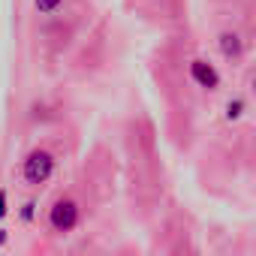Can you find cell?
I'll return each instance as SVG.
<instances>
[{
	"label": "cell",
	"instance_id": "8992f818",
	"mask_svg": "<svg viewBox=\"0 0 256 256\" xmlns=\"http://www.w3.org/2000/svg\"><path fill=\"white\" fill-rule=\"evenodd\" d=\"M34 4H36V10H40V12H46V16H48V12H54V10L64 4V0H34Z\"/></svg>",
	"mask_w": 256,
	"mask_h": 256
},
{
	"label": "cell",
	"instance_id": "5b68a950",
	"mask_svg": "<svg viewBox=\"0 0 256 256\" xmlns=\"http://www.w3.org/2000/svg\"><path fill=\"white\" fill-rule=\"evenodd\" d=\"M241 114H244V100H229L226 102V118L229 120H238Z\"/></svg>",
	"mask_w": 256,
	"mask_h": 256
},
{
	"label": "cell",
	"instance_id": "52a82bcc",
	"mask_svg": "<svg viewBox=\"0 0 256 256\" xmlns=\"http://www.w3.org/2000/svg\"><path fill=\"white\" fill-rule=\"evenodd\" d=\"M34 208H36V202H28V205L22 208V220H24V223H30V220H34Z\"/></svg>",
	"mask_w": 256,
	"mask_h": 256
},
{
	"label": "cell",
	"instance_id": "3957f363",
	"mask_svg": "<svg viewBox=\"0 0 256 256\" xmlns=\"http://www.w3.org/2000/svg\"><path fill=\"white\" fill-rule=\"evenodd\" d=\"M190 76H193V82L199 88H208V90H214L220 84V72L208 60H190Z\"/></svg>",
	"mask_w": 256,
	"mask_h": 256
},
{
	"label": "cell",
	"instance_id": "7a4b0ae2",
	"mask_svg": "<svg viewBox=\"0 0 256 256\" xmlns=\"http://www.w3.org/2000/svg\"><path fill=\"white\" fill-rule=\"evenodd\" d=\"M48 223L54 232H72L78 226V205L72 199H58L48 211Z\"/></svg>",
	"mask_w": 256,
	"mask_h": 256
},
{
	"label": "cell",
	"instance_id": "9c48e42d",
	"mask_svg": "<svg viewBox=\"0 0 256 256\" xmlns=\"http://www.w3.org/2000/svg\"><path fill=\"white\" fill-rule=\"evenodd\" d=\"M6 238H10V232H6V229H0V247L6 244Z\"/></svg>",
	"mask_w": 256,
	"mask_h": 256
},
{
	"label": "cell",
	"instance_id": "277c9868",
	"mask_svg": "<svg viewBox=\"0 0 256 256\" xmlns=\"http://www.w3.org/2000/svg\"><path fill=\"white\" fill-rule=\"evenodd\" d=\"M217 42H220V52H223L226 58H232V60L241 58V36H238V34H229V30H226V34H220Z\"/></svg>",
	"mask_w": 256,
	"mask_h": 256
},
{
	"label": "cell",
	"instance_id": "ba28073f",
	"mask_svg": "<svg viewBox=\"0 0 256 256\" xmlns=\"http://www.w3.org/2000/svg\"><path fill=\"white\" fill-rule=\"evenodd\" d=\"M6 211H10V208H6V190H0V220L6 217Z\"/></svg>",
	"mask_w": 256,
	"mask_h": 256
},
{
	"label": "cell",
	"instance_id": "6da1fadb",
	"mask_svg": "<svg viewBox=\"0 0 256 256\" xmlns=\"http://www.w3.org/2000/svg\"><path fill=\"white\" fill-rule=\"evenodd\" d=\"M52 172H54V157H52L48 151H34V154L24 160V169H22V175H24V181H28L30 187L46 184V181L52 178Z\"/></svg>",
	"mask_w": 256,
	"mask_h": 256
}]
</instances>
